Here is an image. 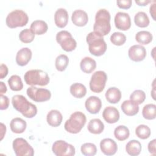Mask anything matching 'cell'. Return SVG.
<instances>
[{
    "mask_svg": "<svg viewBox=\"0 0 156 156\" xmlns=\"http://www.w3.org/2000/svg\"><path fill=\"white\" fill-rule=\"evenodd\" d=\"M12 104L13 108L26 118H32L37 113L36 105L29 102L23 95H14L12 98Z\"/></svg>",
    "mask_w": 156,
    "mask_h": 156,
    "instance_id": "6da1fadb",
    "label": "cell"
},
{
    "mask_svg": "<svg viewBox=\"0 0 156 156\" xmlns=\"http://www.w3.org/2000/svg\"><path fill=\"white\" fill-rule=\"evenodd\" d=\"M110 12L105 9H99L95 15V22L93 25L94 32L102 36L107 35L111 30Z\"/></svg>",
    "mask_w": 156,
    "mask_h": 156,
    "instance_id": "7a4b0ae2",
    "label": "cell"
},
{
    "mask_svg": "<svg viewBox=\"0 0 156 156\" xmlns=\"http://www.w3.org/2000/svg\"><path fill=\"white\" fill-rule=\"evenodd\" d=\"M90 52L94 56L102 55L107 50V44L103 36L95 32H90L86 37Z\"/></svg>",
    "mask_w": 156,
    "mask_h": 156,
    "instance_id": "3957f363",
    "label": "cell"
},
{
    "mask_svg": "<svg viewBox=\"0 0 156 156\" xmlns=\"http://www.w3.org/2000/svg\"><path fill=\"white\" fill-rule=\"evenodd\" d=\"M87 121L85 115L81 112L73 113L65 123L64 128L69 133L76 134L80 132Z\"/></svg>",
    "mask_w": 156,
    "mask_h": 156,
    "instance_id": "277c9868",
    "label": "cell"
},
{
    "mask_svg": "<svg viewBox=\"0 0 156 156\" xmlns=\"http://www.w3.org/2000/svg\"><path fill=\"white\" fill-rule=\"evenodd\" d=\"M24 79L26 84L34 86H45L49 82V77L48 73L41 69H30L24 75Z\"/></svg>",
    "mask_w": 156,
    "mask_h": 156,
    "instance_id": "5b68a950",
    "label": "cell"
},
{
    "mask_svg": "<svg viewBox=\"0 0 156 156\" xmlns=\"http://www.w3.org/2000/svg\"><path fill=\"white\" fill-rule=\"evenodd\" d=\"M28 21V15L24 11L16 9L7 15L5 19V23L9 27L13 29L26 26Z\"/></svg>",
    "mask_w": 156,
    "mask_h": 156,
    "instance_id": "8992f818",
    "label": "cell"
},
{
    "mask_svg": "<svg viewBox=\"0 0 156 156\" xmlns=\"http://www.w3.org/2000/svg\"><path fill=\"white\" fill-rule=\"evenodd\" d=\"M56 41L60 45L63 50L71 52L77 46V42L72 37L70 32L67 30H61L56 35Z\"/></svg>",
    "mask_w": 156,
    "mask_h": 156,
    "instance_id": "52a82bcc",
    "label": "cell"
},
{
    "mask_svg": "<svg viewBox=\"0 0 156 156\" xmlns=\"http://www.w3.org/2000/svg\"><path fill=\"white\" fill-rule=\"evenodd\" d=\"M12 147L16 156H33L34 155L33 147L23 138H15L13 141Z\"/></svg>",
    "mask_w": 156,
    "mask_h": 156,
    "instance_id": "ba28073f",
    "label": "cell"
},
{
    "mask_svg": "<svg viewBox=\"0 0 156 156\" xmlns=\"http://www.w3.org/2000/svg\"><path fill=\"white\" fill-rule=\"evenodd\" d=\"M107 76L103 71H97L91 76L90 81V88L94 93H101L105 88Z\"/></svg>",
    "mask_w": 156,
    "mask_h": 156,
    "instance_id": "9c48e42d",
    "label": "cell"
},
{
    "mask_svg": "<svg viewBox=\"0 0 156 156\" xmlns=\"http://www.w3.org/2000/svg\"><path fill=\"white\" fill-rule=\"evenodd\" d=\"M26 93L29 98L37 102L47 101L49 100L51 97V93L49 90L37 88L35 86L29 87L26 90Z\"/></svg>",
    "mask_w": 156,
    "mask_h": 156,
    "instance_id": "30bf717a",
    "label": "cell"
},
{
    "mask_svg": "<svg viewBox=\"0 0 156 156\" xmlns=\"http://www.w3.org/2000/svg\"><path fill=\"white\" fill-rule=\"evenodd\" d=\"M53 153L57 156H73L75 155V147L64 140L55 141L52 146Z\"/></svg>",
    "mask_w": 156,
    "mask_h": 156,
    "instance_id": "8fae6325",
    "label": "cell"
},
{
    "mask_svg": "<svg viewBox=\"0 0 156 156\" xmlns=\"http://www.w3.org/2000/svg\"><path fill=\"white\" fill-rule=\"evenodd\" d=\"M115 24L118 29L127 30L131 26V20L129 15L125 12H118L114 18Z\"/></svg>",
    "mask_w": 156,
    "mask_h": 156,
    "instance_id": "7c38bea8",
    "label": "cell"
},
{
    "mask_svg": "<svg viewBox=\"0 0 156 156\" xmlns=\"http://www.w3.org/2000/svg\"><path fill=\"white\" fill-rule=\"evenodd\" d=\"M128 55L130 60L134 62H141L146 56V50L141 44H135L130 47L128 51Z\"/></svg>",
    "mask_w": 156,
    "mask_h": 156,
    "instance_id": "4fadbf2b",
    "label": "cell"
},
{
    "mask_svg": "<svg viewBox=\"0 0 156 156\" xmlns=\"http://www.w3.org/2000/svg\"><path fill=\"white\" fill-rule=\"evenodd\" d=\"M100 148L102 152L106 155H113L118 150V145L111 138H104L100 143Z\"/></svg>",
    "mask_w": 156,
    "mask_h": 156,
    "instance_id": "5bb4252c",
    "label": "cell"
},
{
    "mask_svg": "<svg viewBox=\"0 0 156 156\" xmlns=\"http://www.w3.org/2000/svg\"><path fill=\"white\" fill-rule=\"evenodd\" d=\"M85 106L86 110L90 113L96 114L100 111L102 107V102L98 97L91 96L86 99Z\"/></svg>",
    "mask_w": 156,
    "mask_h": 156,
    "instance_id": "9a60e30c",
    "label": "cell"
},
{
    "mask_svg": "<svg viewBox=\"0 0 156 156\" xmlns=\"http://www.w3.org/2000/svg\"><path fill=\"white\" fill-rule=\"evenodd\" d=\"M102 117L107 122L113 124L119 119V112L115 107L108 106L103 110Z\"/></svg>",
    "mask_w": 156,
    "mask_h": 156,
    "instance_id": "2e32d148",
    "label": "cell"
},
{
    "mask_svg": "<svg viewBox=\"0 0 156 156\" xmlns=\"http://www.w3.org/2000/svg\"><path fill=\"white\" fill-rule=\"evenodd\" d=\"M32 55V51L29 48H23L16 53V62L19 66H24L31 60Z\"/></svg>",
    "mask_w": 156,
    "mask_h": 156,
    "instance_id": "e0dca14e",
    "label": "cell"
},
{
    "mask_svg": "<svg viewBox=\"0 0 156 156\" xmlns=\"http://www.w3.org/2000/svg\"><path fill=\"white\" fill-rule=\"evenodd\" d=\"M73 24L79 27H82L87 24L88 21V16L87 12L81 9L74 10L71 16Z\"/></svg>",
    "mask_w": 156,
    "mask_h": 156,
    "instance_id": "ac0fdd59",
    "label": "cell"
},
{
    "mask_svg": "<svg viewBox=\"0 0 156 156\" xmlns=\"http://www.w3.org/2000/svg\"><path fill=\"white\" fill-rule=\"evenodd\" d=\"M68 13L66 9L59 8L55 11L54 14V22L58 27H65L68 24Z\"/></svg>",
    "mask_w": 156,
    "mask_h": 156,
    "instance_id": "d6986e66",
    "label": "cell"
},
{
    "mask_svg": "<svg viewBox=\"0 0 156 156\" xmlns=\"http://www.w3.org/2000/svg\"><path fill=\"white\" fill-rule=\"evenodd\" d=\"M62 115L57 110H50L46 116V121L48 124L49 126L54 127L59 126L62 122Z\"/></svg>",
    "mask_w": 156,
    "mask_h": 156,
    "instance_id": "ffe728a7",
    "label": "cell"
},
{
    "mask_svg": "<svg viewBox=\"0 0 156 156\" xmlns=\"http://www.w3.org/2000/svg\"><path fill=\"white\" fill-rule=\"evenodd\" d=\"M122 112L127 116H134L139 112V106L137 104L131 100L124 101L121 105Z\"/></svg>",
    "mask_w": 156,
    "mask_h": 156,
    "instance_id": "44dd1931",
    "label": "cell"
},
{
    "mask_svg": "<svg viewBox=\"0 0 156 156\" xmlns=\"http://www.w3.org/2000/svg\"><path fill=\"white\" fill-rule=\"evenodd\" d=\"M11 130L15 133H23L27 127L26 122L21 118H13L10 123Z\"/></svg>",
    "mask_w": 156,
    "mask_h": 156,
    "instance_id": "7402d4cb",
    "label": "cell"
},
{
    "mask_svg": "<svg viewBox=\"0 0 156 156\" xmlns=\"http://www.w3.org/2000/svg\"><path fill=\"white\" fill-rule=\"evenodd\" d=\"M80 67L83 73L90 74L96 69V62L91 57H85L80 63Z\"/></svg>",
    "mask_w": 156,
    "mask_h": 156,
    "instance_id": "603a6c76",
    "label": "cell"
},
{
    "mask_svg": "<svg viewBox=\"0 0 156 156\" xmlns=\"http://www.w3.org/2000/svg\"><path fill=\"white\" fill-rule=\"evenodd\" d=\"M107 101L111 104L118 103L121 98V92L116 87H110L105 94Z\"/></svg>",
    "mask_w": 156,
    "mask_h": 156,
    "instance_id": "cb8c5ba5",
    "label": "cell"
},
{
    "mask_svg": "<svg viewBox=\"0 0 156 156\" xmlns=\"http://www.w3.org/2000/svg\"><path fill=\"white\" fill-rule=\"evenodd\" d=\"M87 129L91 133L100 134L104 129V124L100 119L94 118L89 121Z\"/></svg>",
    "mask_w": 156,
    "mask_h": 156,
    "instance_id": "d4e9b609",
    "label": "cell"
},
{
    "mask_svg": "<svg viewBox=\"0 0 156 156\" xmlns=\"http://www.w3.org/2000/svg\"><path fill=\"white\" fill-rule=\"evenodd\" d=\"M30 29L35 35H43L46 33L48 29L47 23L43 20H35L30 24Z\"/></svg>",
    "mask_w": 156,
    "mask_h": 156,
    "instance_id": "484cf974",
    "label": "cell"
},
{
    "mask_svg": "<svg viewBox=\"0 0 156 156\" xmlns=\"http://www.w3.org/2000/svg\"><path fill=\"white\" fill-rule=\"evenodd\" d=\"M126 151L127 153L130 155H138L141 151V144L138 140H130L127 143L126 146Z\"/></svg>",
    "mask_w": 156,
    "mask_h": 156,
    "instance_id": "4316f807",
    "label": "cell"
},
{
    "mask_svg": "<svg viewBox=\"0 0 156 156\" xmlns=\"http://www.w3.org/2000/svg\"><path fill=\"white\" fill-rule=\"evenodd\" d=\"M69 91L72 96L76 98H82L86 95L87 88L84 85L80 83H74L70 86Z\"/></svg>",
    "mask_w": 156,
    "mask_h": 156,
    "instance_id": "83f0119b",
    "label": "cell"
},
{
    "mask_svg": "<svg viewBox=\"0 0 156 156\" xmlns=\"http://www.w3.org/2000/svg\"><path fill=\"white\" fill-rule=\"evenodd\" d=\"M135 24L140 27H146L149 24V18L144 12H138L134 16Z\"/></svg>",
    "mask_w": 156,
    "mask_h": 156,
    "instance_id": "f1b7e54d",
    "label": "cell"
},
{
    "mask_svg": "<svg viewBox=\"0 0 156 156\" xmlns=\"http://www.w3.org/2000/svg\"><path fill=\"white\" fill-rule=\"evenodd\" d=\"M153 36L151 33L146 30L139 31L135 35L136 41L141 44H147L152 41Z\"/></svg>",
    "mask_w": 156,
    "mask_h": 156,
    "instance_id": "f546056e",
    "label": "cell"
},
{
    "mask_svg": "<svg viewBox=\"0 0 156 156\" xmlns=\"http://www.w3.org/2000/svg\"><path fill=\"white\" fill-rule=\"evenodd\" d=\"M130 132L129 129L124 126L120 125L114 130V136L119 141H124L129 136Z\"/></svg>",
    "mask_w": 156,
    "mask_h": 156,
    "instance_id": "4dcf8cb0",
    "label": "cell"
},
{
    "mask_svg": "<svg viewBox=\"0 0 156 156\" xmlns=\"http://www.w3.org/2000/svg\"><path fill=\"white\" fill-rule=\"evenodd\" d=\"M142 115L146 119H154L156 117V105L154 104L145 105L142 110Z\"/></svg>",
    "mask_w": 156,
    "mask_h": 156,
    "instance_id": "1f68e13d",
    "label": "cell"
},
{
    "mask_svg": "<svg viewBox=\"0 0 156 156\" xmlns=\"http://www.w3.org/2000/svg\"><path fill=\"white\" fill-rule=\"evenodd\" d=\"M8 84L12 91H20L23 88V83L21 77L18 75H12L8 80Z\"/></svg>",
    "mask_w": 156,
    "mask_h": 156,
    "instance_id": "d6a6232c",
    "label": "cell"
},
{
    "mask_svg": "<svg viewBox=\"0 0 156 156\" xmlns=\"http://www.w3.org/2000/svg\"><path fill=\"white\" fill-rule=\"evenodd\" d=\"M69 63V58L65 54H60L57 57L55 62V66L57 71H63L66 69Z\"/></svg>",
    "mask_w": 156,
    "mask_h": 156,
    "instance_id": "836d02e7",
    "label": "cell"
},
{
    "mask_svg": "<svg viewBox=\"0 0 156 156\" xmlns=\"http://www.w3.org/2000/svg\"><path fill=\"white\" fill-rule=\"evenodd\" d=\"M151 132L150 128L144 124H140L135 129V134L140 139L145 140L151 135Z\"/></svg>",
    "mask_w": 156,
    "mask_h": 156,
    "instance_id": "e575fe53",
    "label": "cell"
},
{
    "mask_svg": "<svg viewBox=\"0 0 156 156\" xmlns=\"http://www.w3.org/2000/svg\"><path fill=\"white\" fill-rule=\"evenodd\" d=\"M80 151L82 154L85 156H93L97 152V148L94 144L86 143L81 146Z\"/></svg>",
    "mask_w": 156,
    "mask_h": 156,
    "instance_id": "d590c367",
    "label": "cell"
},
{
    "mask_svg": "<svg viewBox=\"0 0 156 156\" xmlns=\"http://www.w3.org/2000/svg\"><path fill=\"white\" fill-rule=\"evenodd\" d=\"M35 38V34L29 29H25L21 30L19 34V38L21 41L24 43H31Z\"/></svg>",
    "mask_w": 156,
    "mask_h": 156,
    "instance_id": "8d00e7d4",
    "label": "cell"
},
{
    "mask_svg": "<svg viewBox=\"0 0 156 156\" xmlns=\"http://www.w3.org/2000/svg\"><path fill=\"white\" fill-rule=\"evenodd\" d=\"M146 99V94L141 90H136L130 95V100L135 102L138 105L142 104Z\"/></svg>",
    "mask_w": 156,
    "mask_h": 156,
    "instance_id": "74e56055",
    "label": "cell"
},
{
    "mask_svg": "<svg viewBox=\"0 0 156 156\" xmlns=\"http://www.w3.org/2000/svg\"><path fill=\"white\" fill-rule=\"evenodd\" d=\"M110 41L116 46H121L126 41V35L119 32H115L110 36Z\"/></svg>",
    "mask_w": 156,
    "mask_h": 156,
    "instance_id": "f35d334b",
    "label": "cell"
},
{
    "mask_svg": "<svg viewBox=\"0 0 156 156\" xmlns=\"http://www.w3.org/2000/svg\"><path fill=\"white\" fill-rule=\"evenodd\" d=\"M116 3L119 8L128 9L131 7L132 1V0H118L116 1Z\"/></svg>",
    "mask_w": 156,
    "mask_h": 156,
    "instance_id": "ab89813d",
    "label": "cell"
},
{
    "mask_svg": "<svg viewBox=\"0 0 156 156\" xmlns=\"http://www.w3.org/2000/svg\"><path fill=\"white\" fill-rule=\"evenodd\" d=\"M0 100H1V104H0V109L1 110H6L9 105V99L7 96L1 94L0 95Z\"/></svg>",
    "mask_w": 156,
    "mask_h": 156,
    "instance_id": "60d3db41",
    "label": "cell"
},
{
    "mask_svg": "<svg viewBox=\"0 0 156 156\" xmlns=\"http://www.w3.org/2000/svg\"><path fill=\"white\" fill-rule=\"evenodd\" d=\"M155 146H156V140L154 139L151 141L147 145V149L150 154L153 155L156 154V150H155Z\"/></svg>",
    "mask_w": 156,
    "mask_h": 156,
    "instance_id": "b9f144b4",
    "label": "cell"
},
{
    "mask_svg": "<svg viewBox=\"0 0 156 156\" xmlns=\"http://www.w3.org/2000/svg\"><path fill=\"white\" fill-rule=\"evenodd\" d=\"M8 74V68L4 64H1L0 66V79H2Z\"/></svg>",
    "mask_w": 156,
    "mask_h": 156,
    "instance_id": "7bdbcfd3",
    "label": "cell"
},
{
    "mask_svg": "<svg viewBox=\"0 0 156 156\" xmlns=\"http://www.w3.org/2000/svg\"><path fill=\"white\" fill-rule=\"evenodd\" d=\"M155 4H153L152 5H151L150 6V10H149V12L151 13V15L152 16V18L154 19V20H155Z\"/></svg>",
    "mask_w": 156,
    "mask_h": 156,
    "instance_id": "ee69618b",
    "label": "cell"
},
{
    "mask_svg": "<svg viewBox=\"0 0 156 156\" xmlns=\"http://www.w3.org/2000/svg\"><path fill=\"white\" fill-rule=\"evenodd\" d=\"M1 140H2L5 134V132H6V126L2 123H1Z\"/></svg>",
    "mask_w": 156,
    "mask_h": 156,
    "instance_id": "f6af8a7d",
    "label": "cell"
},
{
    "mask_svg": "<svg viewBox=\"0 0 156 156\" xmlns=\"http://www.w3.org/2000/svg\"><path fill=\"white\" fill-rule=\"evenodd\" d=\"M7 91V87L3 82H0V93L2 94Z\"/></svg>",
    "mask_w": 156,
    "mask_h": 156,
    "instance_id": "bcb514c9",
    "label": "cell"
},
{
    "mask_svg": "<svg viewBox=\"0 0 156 156\" xmlns=\"http://www.w3.org/2000/svg\"><path fill=\"white\" fill-rule=\"evenodd\" d=\"M151 1H135V3L137 4L140 6H145L149 2H151Z\"/></svg>",
    "mask_w": 156,
    "mask_h": 156,
    "instance_id": "7dc6e473",
    "label": "cell"
}]
</instances>
